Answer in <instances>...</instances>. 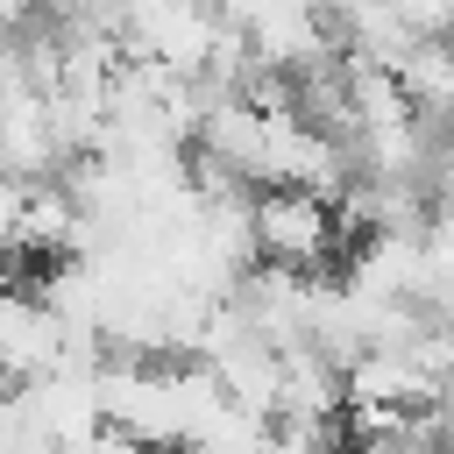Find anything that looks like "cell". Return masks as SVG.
Returning a JSON list of instances; mask_svg holds the SVG:
<instances>
[{
  "instance_id": "277c9868",
  "label": "cell",
  "mask_w": 454,
  "mask_h": 454,
  "mask_svg": "<svg viewBox=\"0 0 454 454\" xmlns=\"http://www.w3.org/2000/svg\"><path fill=\"white\" fill-rule=\"evenodd\" d=\"M78 454H149V447H135L128 433H114V426H99V433H92V440H85Z\"/></svg>"
},
{
  "instance_id": "3957f363",
  "label": "cell",
  "mask_w": 454,
  "mask_h": 454,
  "mask_svg": "<svg viewBox=\"0 0 454 454\" xmlns=\"http://www.w3.org/2000/svg\"><path fill=\"white\" fill-rule=\"evenodd\" d=\"M397 92H404V106L419 114V121H433V128H454V35H426V43H411L404 57H397Z\"/></svg>"
},
{
  "instance_id": "7a4b0ae2",
  "label": "cell",
  "mask_w": 454,
  "mask_h": 454,
  "mask_svg": "<svg viewBox=\"0 0 454 454\" xmlns=\"http://www.w3.org/2000/svg\"><path fill=\"white\" fill-rule=\"evenodd\" d=\"M57 355H64V333L43 312V298L28 284L0 277V376L7 383H28V376L57 369Z\"/></svg>"
},
{
  "instance_id": "5b68a950",
  "label": "cell",
  "mask_w": 454,
  "mask_h": 454,
  "mask_svg": "<svg viewBox=\"0 0 454 454\" xmlns=\"http://www.w3.org/2000/svg\"><path fill=\"white\" fill-rule=\"evenodd\" d=\"M28 21H35V0H0V43H14Z\"/></svg>"
},
{
  "instance_id": "8992f818",
  "label": "cell",
  "mask_w": 454,
  "mask_h": 454,
  "mask_svg": "<svg viewBox=\"0 0 454 454\" xmlns=\"http://www.w3.org/2000/svg\"><path fill=\"white\" fill-rule=\"evenodd\" d=\"M447 454H454V411H447Z\"/></svg>"
},
{
  "instance_id": "52a82bcc",
  "label": "cell",
  "mask_w": 454,
  "mask_h": 454,
  "mask_svg": "<svg viewBox=\"0 0 454 454\" xmlns=\"http://www.w3.org/2000/svg\"><path fill=\"white\" fill-rule=\"evenodd\" d=\"M7 390H14V383H7V376H0V404H7Z\"/></svg>"
},
{
  "instance_id": "6da1fadb",
  "label": "cell",
  "mask_w": 454,
  "mask_h": 454,
  "mask_svg": "<svg viewBox=\"0 0 454 454\" xmlns=\"http://www.w3.org/2000/svg\"><path fill=\"white\" fill-rule=\"evenodd\" d=\"M248 227H255V262L291 270V277H319L333 255H348V227H340L333 199H319V192H291V184L255 192Z\"/></svg>"
}]
</instances>
